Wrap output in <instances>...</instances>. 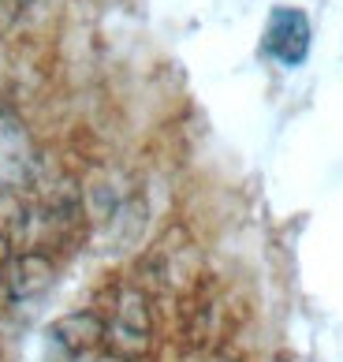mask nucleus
Returning <instances> with one entry per match:
<instances>
[{
	"instance_id": "6",
	"label": "nucleus",
	"mask_w": 343,
	"mask_h": 362,
	"mask_svg": "<svg viewBox=\"0 0 343 362\" xmlns=\"http://www.w3.org/2000/svg\"><path fill=\"white\" fill-rule=\"evenodd\" d=\"M19 8H23V0H0V30H8L19 19Z\"/></svg>"
},
{
	"instance_id": "1",
	"label": "nucleus",
	"mask_w": 343,
	"mask_h": 362,
	"mask_svg": "<svg viewBox=\"0 0 343 362\" xmlns=\"http://www.w3.org/2000/svg\"><path fill=\"white\" fill-rule=\"evenodd\" d=\"M101 321H104V344L101 347L112 358H124V362L150 358L157 329H153V303L142 288L124 284L112 295V303L101 314Z\"/></svg>"
},
{
	"instance_id": "4",
	"label": "nucleus",
	"mask_w": 343,
	"mask_h": 362,
	"mask_svg": "<svg viewBox=\"0 0 343 362\" xmlns=\"http://www.w3.org/2000/svg\"><path fill=\"white\" fill-rule=\"evenodd\" d=\"M45 362H83L104 344L101 310H71L45 329Z\"/></svg>"
},
{
	"instance_id": "2",
	"label": "nucleus",
	"mask_w": 343,
	"mask_h": 362,
	"mask_svg": "<svg viewBox=\"0 0 343 362\" xmlns=\"http://www.w3.org/2000/svg\"><path fill=\"white\" fill-rule=\"evenodd\" d=\"M45 180V157L26 119L0 101V194H30Z\"/></svg>"
},
{
	"instance_id": "7",
	"label": "nucleus",
	"mask_w": 343,
	"mask_h": 362,
	"mask_svg": "<svg viewBox=\"0 0 343 362\" xmlns=\"http://www.w3.org/2000/svg\"><path fill=\"white\" fill-rule=\"evenodd\" d=\"M194 362H228V358H220V355H202V358H194Z\"/></svg>"
},
{
	"instance_id": "3",
	"label": "nucleus",
	"mask_w": 343,
	"mask_h": 362,
	"mask_svg": "<svg viewBox=\"0 0 343 362\" xmlns=\"http://www.w3.org/2000/svg\"><path fill=\"white\" fill-rule=\"evenodd\" d=\"M52 280H56V262L49 250H11L0 262V314L34 306L52 288Z\"/></svg>"
},
{
	"instance_id": "5",
	"label": "nucleus",
	"mask_w": 343,
	"mask_h": 362,
	"mask_svg": "<svg viewBox=\"0 0 343 362\" xmlns=\"http://www.w3.org/2000/svg\"><path fill=\"white\" fill-rule=\"evenodd\" d=\"M310 37V19L299 8H276L265 23V52L284 68H299L306 60Z\"/></svg>"
}]
</instances>
